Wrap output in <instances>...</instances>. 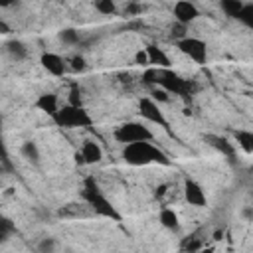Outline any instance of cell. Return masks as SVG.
I'll return each instance as SVG.
<instances>
[{"instance_id":"obj_11","label":"cell","mask_w":253,"mask_h":253,"mask_svg":"<svg viewBox=\"0 0 253 253\" xmlns=\"http://www.w3.org/2000/svg\"><path fill=\"white\" fill-rule=\"evenodd\" d=\"M101 158H103V152H101L99 144L87 140V142L83 144V148H81V160L87 162V164H95V162H99Z\"/></svg>"},{"instance_id":"obj_23","label":"cell","mask_w":253,"mask_h":253,"mask_svg":"<svg viewBox=\"0 0 253 253\" xmlns=\"http://www.w3.org/2000/svg\"><path fill=\"white\" fill-rule=\"evenodd\" d=\"M142 83L146 85H152V83H158V69L156 67H150L142 73Z\"/></svg>"},{"instance_id":"obj_14","label":"cell","mask_w":253,"mask_h":253,"mask_svg":"<svg viewBox=\"0 0 253 253\" xmlns=\"http://www.w3.org/2000/svg\"><path fill=\"white\" fill-rule=\"evenodd\" d=\"M219 6H221V10H223L225 16H229V18H237V20H239L241 10H243L245 4H243L241 0H219Z\"/></svg>"},{"instance_id":"obj_7","label":"cell","mask_w":253,"mask_h":253,"mask_svg":"<svg viewBox=\"0 0 253 253\" xmlns=\"http://www.w3.org/2000/svg\"><path fill=\"white\" fill-rule=\"evenodd\" d=\"M138 111H140V115H142L146 121L156 123V125L168 128V121L164 119V115H162V111L158 109V105H156L154 99H148V97L140 99V103H138Z\"/></svg>"},{"instance_id":"obj_4","label":"cell","mask_w":253,"mask_h":253,"mask_svg":"<svg viewBox=\"0 0 253 253\" xmlns=\"http://www.w3.org/2000/svg\"><path fill=\"white\" fill-rule=\"evenodd\" d=\"M53 121L59 125V126H67V128H73V126H91V117L87 115L85 109L77 107V105H65L61 107Z\"/></svg>"},{"instance_id":"obj_29","label":"cell","mask_w":253,"mask_h":253,"mask_svg":"<svg viewBox=\"0 0 253 253\" xmlns=\"http://www.w3.org/2000/svg\"><path fill=\"white\" fill-rule=\"evenodd\" d=\"M71 105H77V107H81V97H79V91L77 89H73L71 91V101H69Z\"/></svg>"},{"instance_id":"obj_30","label":"cell","mask_w":253,"mask_h":253,"mask_svg":"<svg viewBox=\"0 0 253 253\" xmlns=\"http://www.w3.org/2000/svg\"><path fill=\"white\" fill-rule=\"evenodd\" d=\"M182 247H184V249H190V251H196V249H200L202 245H200V241H186Z\"/></svg>"},{"instance_id":"obj_22","label":"cell","mask_w":253,"mask_h":253,"mask_svg":"<svg viewBox=\"0 0 253 253\" xmlns=\"http://www.w3.org/2000/svg\"><path fill=\"white\" fill-rule=\"evenodd\" d=\"M8 51L16 57V59H22V57H26V47L20 43V42H12V43H8Z\"/></svg>"},{"instance_id":"obj_21","label":"cell","mask_w":253,"mask_h":253,"mask_svg":"<svg viewBox=\"0 0 253 253\" xmlns=\"http://www.w3.org/2000/svg\"><path fill=\"white\" fill-rule=\"evenodd\" d=\"M59 40H61L63 43L73 45V43H77V42H79V34H77L75 30H63V32L59 34Z\"/></svg>"},{"instance_id":"obj_6","label":"cell","mask_w":253,"mask_h":253,"mask_svg":"<svg viewBox=\"0 0 253 253\" xmlns=\"http://www.w3.org/2000/svg\"><path fill=\"white\" fill-rule=\"evenodd\" d=\"M178 47H180L182 53H186L196 63H206L208 49H206V43L202 40H198V38H184V40L178 42Z\"/></svg>"},{"instance_id":"obj_12","label":"cell","mask_w":253,"mask_h":253,"mask_svg":"<svg viewBox=\"0 0 253 253\" xmlns=\"http://www.w3.org/2000/svg\"><path fill=\"white\" fill-rule=\"evenodd\" d=\"M36 105H38V109H42L43 113H47V115H51V117H55V113L59 111V107H57V97H55L53 93H43V95H40V99L36 101Z\"/></svg>"},{"instance_id":"obj_26","label":"cell","mask_w":253,"mask_h":253,"mask_svg":"<svg viewBox=\"0 0 253 253\" xmlns=\"http://www.w3.org/2000/svg\"><path fill=\"white\" fill-rule=\"evenodd\" d=\"M134 61H136L138 65H148V53H146V49H140V51H136V55H134Z\"/></svg>"},{"instance_id":"obj_5","label":"cell","mask_w":253,"mask_h":253,"mask_svg":"<svg viewBox=\"0 0 253 253\" xmlns=\"http://www.w3.org/2000/svg\"><path fill=\"white\" fill-rule=\"evenodd\" d=\"M115 138L119 142H138V140H152V132L142 123H125L115 130Z\"/></svg>"},{"instance_id":"obj_9","label":"cell","mask_w":253,"mask_h":253,"mask_svg":"<svg viewBox=\"0 0 253 253\" xmlns=\"http://www.w3.org/2000/svg\"><path fill=\"white\" fill-rule=\"evenodd\" d=\"M184 196H186V200H188L192 206H206V194H204L202 186L196 184V182L190 180V178L184 182Z\"/></svg>"},{"instance_id":"obj_27","label":"cell","mask_w":253,"mask_h":253,"mask_svg":"<svg viewBox=\"0 0 253 253\" xmlns=\"http://www.w3.org/2000/svg\"><path fill=\"white\" fill-rule=\"evenodd\" d=\"M152 99L154 101H168V91L166 89H156V91H152Z\"/></svg>"},{"instance_id":"obj_24","label":"cell","mask_w":253,"mask_h":253,"mask_svg":"<svg viewBox=\"0 0 253 253\" xmlns=\"http://www.w3.org/2000/svg\"><path fill=\"white\" fill-rule=\"evenodd\" d=\"M12 231H14V225H12V221L4 217V219L0 221V239L4 241V239L8 237V233H12Z\"/></svg>"},{"instance_id":"obj_25","label":"cell","mask_w":253,"mask_h":253,"mask_svg":"<svg viewBox=\"0 0 253 253\" xmlns=\"http://www.w3.org/2000/svg\"><path fill=\"white\" fill-rule=\"evenodd\" d=\"M140 12H142V6L136 4V2H132V4H128V6L125 8V14H126V16H136V14H140Z\"/></svg>"},{"instance_id":"obj_28","label":"cell","mask_w":253,"mask_h":253,"mask_svg":"<svg viewBox=\"0 0 253 253\" xmlns=\"http://www.w3.org/2000/svg\"><path fill=\"white\" fill-rule=\"evenodd\" d=\"M71 61H73V69H75V71H83V69H85V63H83L81 57H73Z\"/></svg>"},{"instance_id":"obj_32","label":"cell","mask_w":253,"mask_h":253,"mask_svg":"<svg viewBox=\"0 0 253 253\" xmlns=\"http://www.w3.org/2000/svg\"><path fill=\"white\" fill-rule=\"evenodd\" d=\"M10 2H12V0H0V4H2V6H8Z\"/></svg>"},{"instance_id":"obj_3","label":"cell","mask_w":253,"mask_h":253,"mask_svg":"<svg viewBox=\"0 0 253 253\" xmlns=\"http://www.w3.org/2000/svg\"><path fill=\"white\" fill-rule=\"evenodd\" d=\"M158 85H162V89H166L168 93H174L186 99L196 91V85L192 81L182 79L170 67H158Z\"/></svg>"},{"instance_id":"obj_10","label":"cell","mask_w":253,"mask_h":253,"mask_svg":"<svg viewBox=\"0 0 253 253\" xmlns=\"http://www.w3.org/2000/svg\"><path fill=\"white\" fill-rule=\"evenodd\" d=\"M42 65H43V69L47 73L57 75V77L63 75V71H65V61L57 53H43L42 55Z\"/></svg>"},{"instance_id":"obj_20","label":"cell","mask_w":253,"mask_h":253,"mask_svg":"<svg viewBox=\"0 0 253 253\" xmlns=\"http://www.w3.org/2000/svg\"><path fill=\"white\" fill-rule=\"evenodd\" d=\"M239 20H241L249 30H253V4H245V6H243Z\"/></svg>"},{"instance_id":"obj_18","label":"cell","mask_w":253,"mask_h":253,"mask_svg":"<svg viewBox=\"0 0 253 253\" xmlns=\"http://www.w3.org/2000/svg\"><path fill=\"white\" fill-rule=\"evenodd\" d=\"M22 154L30 160V162H38V158H40V152H38V146L34 144V142H24V146H22Z\"/></svg>"},{"instance_id":"obj_31","label":"cell","mask_w":253,"mask_h":253,"mask_svg":"<svg viewBox=\"0 0 253 253\" xmlns=\"http://www.w3.org/2000/svg\"><path fill=\"white\" fill-rule=\"evenodd\" d=\"M51 247H53L51 241H43V243H42V249H51Z\"/></svg>"},{"instance_id":"obj_15","label":"cell","mask_w":253,"mask_h":253,"mask_svg":"<svg viewBox=\"0 0 253 253\" xmlns=\"http://www.w3.org/2000/svg\"><path fill=\"white\" fill-rule=\"evenodd\" d=\"M208 140H210V144H211V146H215V148H217L219 152H223L225 156H229V158H231V156L235 154L233 146H231L225 138H219V136H208Z\"/></svg>"},{"instance_id":"obj_13","label":"cell","mask_w":253,"mask_h":253,"mask_svg":"<svg viewBox=\"0 0 253 253\" xmlns=\"http://www.w3.org/2000/svg\"><path fill=\"white\" fill-rule=\"evenodd\" d=\"M146 53H148V63L158 65V67H170V59L160 47L150 43V45H146Z\"/></svg>"},{"instance_id":"obj_16","label":"cell","mask_w":253,"mask_h":253,"mask_svg":"<svg viewBox=\"0 0 253 253\" xmlns=\"http://www.w3.org/2000/svg\"><path fill=\"white\" fill-rule=\"evenodd\" d=\"M160 223H162L164 227H168V229H176V227H178V215L174 213V210L164 208V210L160 211Z\"/></svg>"},{"instance_id":"obj_17","label":"cell","mask_w":253,"mask_h":253,"mask_svg":"<svg viewBox=\"0 0 253 253\" xmlns=\"http://www.w3.org/2000/svg\"><path fill=\"white\" fill-rule=\"evenodd\" d=\"M235 138H237V144H239L245 152H253V132H249V130H239V132H235Z\"/></svg>"},{"instance_id":"obj_19","label":"cell","mask_w":253,"mask_h":253,"mask_svg":"<svg viewBox=\"0 0 253 253\" xmlns=\"http://www.w3.org/2000/svg\"><path fill=\"white\" fill-rule=\"evenodd\" d=\"M95 10L101 14H115V0H95Z\"/></svg>"},{"instance_id":"obj_2","label":"cell","mask_w":253,"mask_h":253,"mask_svg":"<svg viewBox=\"0 0 253 253\" xmlns=\"http://www.w3.org/2000/svg\"><path fill=\"white\" fill-rule=\"evenodd\" d=\"M83 198L87 200V204L97 211V213H101V215H105V217H113V219H121V215L117 213V210L111 206V202L101 194V190H99V186H97V182H95V178H87L85 180V184H83Z\"/></svg>"},{"instance_id":"obj_1","label":"cell","mask_w":253,"mask_h":253,"mask_svg":"<svg viewBox=\"0 0 253 253\" xmlns=\"http://www.w3.org/2000/svg\"><path fill=\"white\" fill-rule=\"evenodd\" d=\"M125 160L132 166H142V164H150V162H160V164H168V158L162 150H158L154 144H150V140H138V142H128L125 146L123 152Z\"/></svg>"},{"instance_id":"obj_8","label":"cell","mask_w":253,"mask_h":253,"mask_svg":"<svg viewBox=\"0 0 253 253\" xmlns=\"http://www.w3.org/2000/svg\"><path fill=\"white\" fill-rule=\"evenodd\" d=\"M174 18H176V22L188 26L190 22H194L198 18V8L190 0H178L174 4Z\"/></svg>"}]
</instances>
